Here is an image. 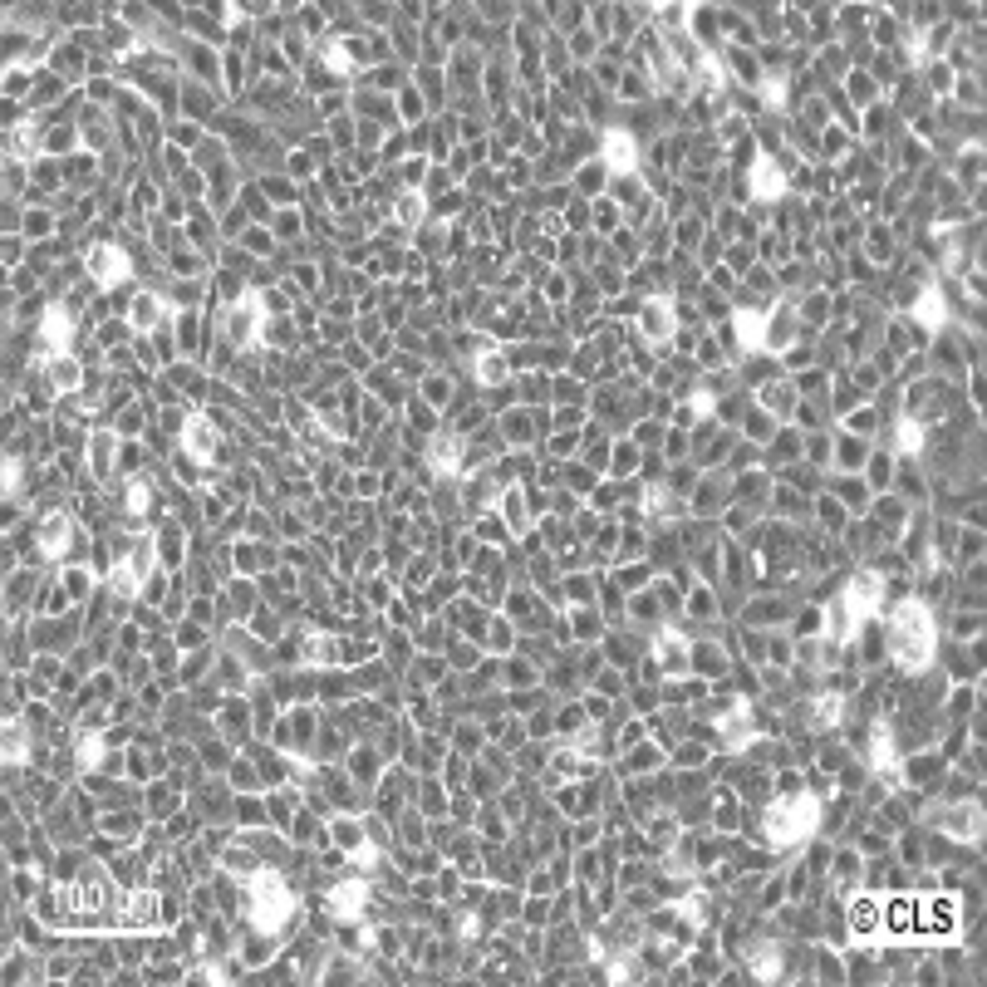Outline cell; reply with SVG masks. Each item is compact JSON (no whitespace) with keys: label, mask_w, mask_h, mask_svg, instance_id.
Here are the masks:
<instances>
[{"label":"cell","mask_w":987,"mask_h":987,"mask_svg":"<svg viewBox=\"0 0 987 987\" xmlns=\"http://www.w3.org/2000/svg\"><path fill=\"white\" fill-rule=\"evenodd\" d=\"M187 442H192V452H197V457H207L217 438H212V428H207V423H192V428H187Z\"/></svg>","instance_id":"obj_2"},{"label":"cell","mask_w":987,"mask_h":987,"mask_svg":"<svg viewBox=\"0 0 987 987\" xmlns=\"http://www.w3.org/2000/svg\"><path fill=\"white\" fill-rule=\"evenodd\" d=\"M889 639H894V654L904 668H914V663H924L929 658V644H933V624L924 609H899L894 619H889Z\"/></svg>","instance_id":"obj_1"}]
</instances>
